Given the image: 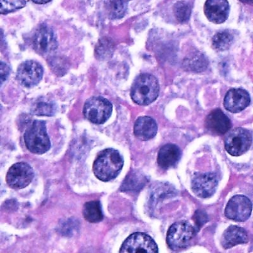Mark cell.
Wrapping results in <instances>:
<instances>
[{
	"label": "cell",
	"mask_w": 253,
	"mask_h": 253,
	"mask_svg": "<svg viewBox=\"0 0 253 253\" xmlns=\"http://www.w3.org/2000/svg\"><path fill=\"white\" fill-rule=\"evenodd\" d=\"M1 13L2 14L14 12L26 5V0H1Z\"/></svg>",
	"instance_id": "25"
},
{
	"label": "cell",
	"mask_w": 253,
	"mask_h": 253,
	"mask_svg": "<svg viewBox=\"0 0 253 253\" xmlns=\"http://www.w3.org/2000/svg\"><path fill=\"white\" fill-rule=\"evenodd\" d=\"M190 5L185 1H179L174 6V13L176 19L180 23H185L189 20L191 16Z\"/></svg>",
	"instance_id": "24"
},
{
	"label": "cell",
	"mask_w": 253,
	"mask_h": 253,
	"mask_svg": "<svg viewBox=\"0 0 253 253\" xmlns=\"http://www.w3.org/2000/svg\"><path fill=\"white\" fill-rule=\"evenodd\" d=\"M112 112V103L104 97H91L84 105V116L95 124H104L110 118Z\"/></svg>",
	"instance_id": "5"
},
{
	"label": "cell",
	"mask_w": 253,
	"mask_h": 253,
	"mask_svg": "<svg viewBox=\"0 0 253 253\" xmlns=\"http://www.w3.org/2000/svg\"><path fill=\"white\" fill-rule=\"evenodd\" d=\"M35 3L39 4V5H43V4L48 3L51 0H32Z\"/></svg>",
	"instance_id": "30"
},
{
	"label": "cell",
	"mask_w": 253,
	"mask_h": 253,
	"mask_svg": "<svg viewBox=\"0 0 253 253\" xmlns=\"http://www.w3.org/2000/svg\"><path fill=\"white\" fill-rule=\"evenodd\" d=\"M124 159L116 149H107L99 154L93 166L96 177L107 182L116 178L124 167Z\"/></svg>",
	"instance_id": "1"
},
{
	"label": "cell",
	"mask_w": 253,
	"mask_h": 253,
	"mask_svg": "<svg viewBox=\"0 0 253 253\" xmlns=\"http://www.w3.org/2000/svg\"><path fill=\"white\" fill-rule=\"evenodd\" d=\"M250 103V94L242 88H232L224 97L225 109L232 113H238L245 109Z\"/></svg>",
	"instance_id": "14"
},
{
	"label": "cell",
	"mask_w": 253,
	"mask_h": 253,
	"mask_svg": "<svg viewBox=\"0 0 253 253\" xmlns=\"http://www.w3.org/2000/svg\"><path fill=\"white\" fill-rule=\"evenodd\" d=\"M146 183L144 176L142 175L138 171H131L127 175L121 186V190L137 191L142 189Z\"/></svg>",
	"instance_id": "20"
},
{
	"label": "cell",
	"mask_w": 253,
	"mask_h": 253,
	"mask_svg": "<svg viewBox=\"0 0 253 253\" xmlns=\"http://www.w3.org/2000/svg\"><path fill=\"white\" fill-rule=\"evenodd\" d=\"M240 1L244 3L253 4V0H240Z\"/></svg>",
	"instance_id": "31"
},
{
	"label": "cell",
	"mask_w": 253,
	"mask_h": 253,
	"mask_svg": "<svg viewBox=\"0 0 253 253\" xmlns=\"http://www.w3.org/2000/svg\"><path fill=\"white\" fill-rule=\"evenodd\" d=\"M205 124L209 131L217 135L226 134L232 127L230 119L220 109L210 112L206 119Z\"/></svg>",
	"instance_id": "15"
},
{
	"label": "cell",
	"mask_w": 253,
	"mask_h": 253,
	"mask_svg": "<svg viewBox=\"0 0 253 253\" xmlns=\"http://www.w3.org/2000/svg\"><path fill=\"white\" fill-rule=\"evenodd\" d=\"M33 169L27 163L20 162L14 164L7 173L6 181L12 189H20L26 187L33 180Z\"/></svg>",
	"instance_id": "8"
},
{
	"label": "cell",
	"mask_w": 253,
	"mask_h": 253,
	"mask_svg": "<svg viewBox=\"0 0 253 253\" xmlns=\"http://www.w3.org/2000/svg\"><path fill=\"white\" fill-rule=\"evenodd\" d=\"M196 234V229L187 221L176 222L169 229L167 243L172 250L186 248Z\"/></svg>",
	"instance_id": "4"
},
{
	"label": "cell",
	"mask_w": 253,
	"mask_h": 253,
	"mask_svg": "<svg viewBox=\"0 0 253 253\" xmlns=\"http://www.w3.org/2000/svg\"><path fill=\"white\" fill-rule=\"evenodd\" d=\"M253 142L251 133L244 128L231 130L225 137L226 152L232 156H241L250 149Z\"/></svg>",
	"instance_id": "6"
},
{
	"label": "cell",
	"mask_w": 253,
	"mask_h": 253,
	"mask_svg": "<svg viewBox=\"0 0 253 253\" xmlns=\"http://www.w3.org/2000/svg\"><path fill=\"white\" fill-rule=\"evenodd\" d=\"M181 152L178 146L174 144H167L163 146L158 152V163L164 169L174 167L180 161Z\"/></svg>",
	"instance_id": "17"
},
{
	"label": "cell",
	"mask_w": 253,
	"mask_h": 253,
	"mask_svg": "<svg viewBox=\"0 0 253 253\" xmlns=\"http://www.w3.org/2000/svg\"><path fill=\"white\" fill-rule=\"evenodd\" d=\"M127 3L124 0H106V10L111 19H121L125 16Z\"/></svg>",
	"instance_id": "21"
},
{
	"label": "cell",
	"mask_w": 253,
	"mask_h": 253,
	"mask_svg": "<svg viewBox=\"0 0 253 253\" xmlns=\"http://www.w3.org/2000/svg\"><path fill=\"white\" fill-rule=\"evenodd\" d=\"M120 253H158V247L149 235L136 232L123 243Z\"/></svg>",
	"instance_id": "7"
},
{
	"label": "cell",
	"mask_w": 253,
	"mask_h": 253,
	"mask_svg": "<svg viewBox=\"0 0 253 253\" xmlns=\"http://www.w3.org/2000/svg\"><path fill=\"white\" fill-rule=\"evenodd\" d=\"M193 218L195 222V226H196L197 230H199L201 227H202V226L207 223V220H208L207 214H206V212H204V211H202V210H198V211H196Z\"/></svg>",
	"instance_id": "28"
},
{
	"label": "cell",
	"mask_w": 253,
	"mask_h": 253,
	"mask_svg": "<svg viewBox=\"0 0 253 253\" xmlns=\"http://www.w3.org/2000/svg\"><path fill=\"white\" fill-rule=\"evenodd\" d=\"M248 235L245 229L237 226H231L225 230L222 236V246L225 249L232 248L238 244H246Z\"/></svg>",
	"instance_id": "18"
},
{
	"label": "cell",
	"mask_w": 253,
	"mask_h": 253,
	"mask_svg": "<svg viewBox=\"0 0 253 253\" xmlns=\"http://www.w3.org/2000/svg\"><path fill=\"white\" fill-rule=\"evenodd\" d=\"M24 140L27 149L37 155L45 153L51 148V142L44 121H34L26 129Z\"/></svg>",
	"instance_id": "3"
},
{
	"label": "cell",
	"mask_w": 253,
	"mask_h": 253,
	"mask_svg": "<svg viewBox=\"0 0 253 253\" xmlns=\"http://www.w3.org/2000/svg\"><path fill=\"white\" fill-rule=\"evenodd\" d=\"M0 67H1V70H0L1 71V82L2 84L8 78V75H9V68L3 62L1 63Z\"/></svg>",
	"instance_id": "29"
},
{
	"label": "cell",
	"mask_w": 253,
	"mask_h": 253,
	"mask_svg": "<svg viewBox=\"0 0 253 253\" xmlns=\"http://www.w3.org/2000/svg\"><path fill=\"white\" fill-rule=\"evenodd\" d=\"M134 132L136 137L141 140L153 138L158 132L156 121L150 117H140L134 124Z\"/></svg>",
	"instance_id": "16"
},
{
	"label": "cell",
	"mask_w": 253,
	"mask_h": 253,
	"mask_svg": "<svg viewBox=\"0 0 253 253\" xmlns=\"http://www.w3.org/2000/svg\"><path fill=\"white\" fill-rule=\"evenodd\" d=\"M207 60L202 54H196L195 55L191 56L184 60L183 66L186 68V70L192 71V72H200L205 70L207 69Z\"/></svg>",
	"instance_id": "23"
},
{
	"label": "cell",
	"mask_w": 253,
	"mask_h": 253,
	"mask_svg": "<svg viewBox=\"0 0 253 253\" xmlns=\"http://www.w3.org/2000/svg\"><path fill=\"white\" fill-rule=\"evenodd\" d=\"M233 35L227 31L218 32L212 38V45L217 51L227 50L233 42Z\"/></svg>",
	"instance_id": "22"
},
{
	"label": "cell",
	"mask_w": 253,
	"mask_h": 253,
	"mask_svg": "<svg viewBox=\"0 0 253 253\" xmlns=\"http://www.w3.org/2000/svg\"><path fill=\"white\" fill-rule=\"evenodd\" d=\"M42 75L43 69L41 65L32 60L24 62L17 69V80L28 88L38 85L42 80Z\"/></svg>",
	"instance_id": "11"
},
{
	"label": "cell",
	"mask_w": 253,
	"mask_h": 253,
	"mask_svg": "<svg viewBox=\"0 0 253 253\" xmlns=\"http://www.w3.org/2000/svg\"><path fill=\"white\" fill-rule=\"evenodd\" d=\"M112 51H113V45L107 40L99 42L96 49L97 55L100 56V59L106 58L108 56L111 55Z\"/></svg>",
	"instance_id": "27"
},
{
	"label": "cell",
	"mask_w": 253,
	"mask_h": 253,
	"mask_svg": "<svg viewBox=\"0 0 253 253\" xmlns=\"http://www.w3.org/2000/svg\"><path fill=\"white\" fill-rule=\"evenodd\" d=\"M34 114L37 115H46V116H51L55 112V107L52 103H45V102H41L37 103L35 108L33 109Z\"/></svg>",
	"instance_id": "26"
},
{
	"label": "cell",
	"mask_w": 253,
	"mask_h": 253,
	"mask_svg": "<svg viewBox=\"0 0 253 253\" xmlns=\"http://www.w3.org/2000/svg\"><path fill=\"white\" fill-rule=\"evenodd\" d=\"M229 4L227 0H207L204 5L206 17L211 23L220 24L229 17Z\"/></svg>",
	"instance_id": "13"
},
{
	"label": "cell",
	"mask_w": 253,
	"mask_h": 253,
	"mask_svg": "<svg viewBox=\"0 0 253 253\" xmlns=\"http://www.w3.org/2000/svg\"><path fill=\"white\" fill-rule=\"evenodd\" d=\"M124 1H126V2H128V1H130V0H124Z\"/></svg>",
	"instance_id": "32"
},
{
	"label": "cell",
	"mask_w": 253,
	"mask_h": 253,
	"mask_svg": "<svg viewBox=\"0 0 253 253\" xmlns=\"http://www.w3.org/2000/svg\"><path fill=\"white\" fill-rule=\"evenodd\" d=\"M217 184L218 177L215 173L195 174L192 180V191L199 198H210L215 192Z\"/></svg>",
	"instance_id": "12"
},
{
	"label": "cell",
	"mask_w": 253,
	"mask_h": 253,
	"mask_svg": "<svg viewBox=\"0 0 253 253\" xmlns=\"http://www.w3.org/2000/svg\"><path fill=\"white\" fill-rule=\"evenodd\" d=\"M83 214L85 220L90 223H97L103 218L101 205L99 201H90L85 204Z\"/></svg>",
	"instance_id": "19"
},
{
	"label": "cell",
	"mask_w": 253,
	"mask_h": 253,
	"mask_svg": "<svg viewBox=\"0 0 253 253\" xmlns=\"http://www.w3.org/2000/svg\"><path fill=\"white\" fill-rule=\"evenodd\" d=\"M34 49L41 55H48L57 48V41L54 31L47 26H42L33 37Z\"/></svg>",
	"instance_id": "10"
},
{
	"label": "cell",
	"mask_w": 253,
	"mask_h": 253,
	"mask_svg": "<svg viewBox=\"0 0 253 253\" xmlns=\"http://www.w3.org/2000/svg\"><path fill=\"white\" fill-rule=\"evenodd\" d=\"M159 91L156 78L149 74H143L134 81L131 86V97L137 104L147 106L158 98Z\"/></svg>",
	"instance_id": "2"
},
{
	"label": "cell",
	"mask_w": 253,
	"mask_h": 253,
	"mask_svg": "<svg viewBox=\"0 0 253 253\" xmlns=\"http://www.w3.org/2000/svg\"><path fill=\"white\" fill-rule=\"evenodd\" d=\"M253 204L247 197L235 195L232 197L225 209V215L235 221H246L250 217Z\"/></svg>",
	"instance_id": "9"
}]
</instances>
